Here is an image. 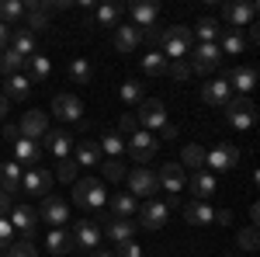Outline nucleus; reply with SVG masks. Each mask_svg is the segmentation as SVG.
<instances>
[{
    "label": "nucleus",
    "instance_id": "50",
    "mask_svg": "<svg viewBox=\"0 0 260 257\" xmlns=\"http://www.w3.org/2000/svg\"><path fill=\"white\" fill-rule=\"evenodd\" d=\"M14 243V226H11V219H0V250H7Z\"/></svg>",
    "mask_w": 260,
    "mask_h": 257
},
{
    "label": "nucleus",
    "instance_id": "30",
    "mask_svg": "<svg viewBox=\"0 0 260 257\" xmlns=\"http://www.w3.org/2000/svg\"><path fill=\"white\" fill-rule=\"evenodd\" d=\"M191 191H194V202H205L208 195H215V174L194 170V174H191Z\"/></svg>",
    "mask_w": 260,
    "mask_h": 257
},
{
    "label": "nucleus",
    "instance_id": "12",
    "mask_svg": "<svg viewBox=\"0 0 260 257\" xmlns=\"http://www.w3.org/2000/svg\"><path fill=\"white\" fill-rule=\"evenodd\" d=\"M94 222H98V226H104V233L115 240V243H125V240H132V237H136V230H139L132 219H118V216H111V212H108V216L101 212V219H94Z\"/></svg>",
    "mask_w": 260,
    "mask_h": 257
},
{
    "label": "nucleus",
    "instance_id": "34",
    "mask_svg": "<svg viewBox=\"0 0 260 257\" xmlns=\"http://www.w3.org/2000/svg\"><path fill=\"white\" fill-rule=\"evenodd\" d=\"M21 21H24V4L21 0H0V24L14 28Z\"/></svg>",
    "mask_w": 260,
    "mask_h": 257
},
{
    "label": "nucleus",
    "instance_id": "41",
    "mask_svg": "<svg viewBox=\"0 0 260 257\" xmlns=\"http://www.w3.org/2000/svg\"><path fill=\"white\" fill-rule=\"evenodd\" d=\"M98 146H101V153H108V157H118V160H121V153H125V139H121L118 132H104Z\"/></svg>",
    "mask_w": 260,
    "mask_h": 257
},
{
    "label": "nucleus",
    "instance_id": "35",
    "mask_svg": "<svg viewBox=\"0 0 260 257\" xmlns=\"http://www.w3.org/2000/svg\"><path fill=\"white\" fill-rule=\"evenodd\" d=\"M24 63H28V80H31V83H39V80H45L52 73V63H49V56H42V52L28 56Z\"/></svg>",
    "mask_w": 260,
    "mask_h": 257
},
{
    "label": "nucleus",
    "instance_id": "28",
    "mask_svg": "<svg viewBox=\"0 0 260 257\" xmlns=\"http://www.w3.org/2000/svg\"><path fill=\"white\" fill-rule=\"evenodd\" d=\"M73 160H77V167H101V146L94 139H83L73 150Z\"/></svg>",
    "mask_w": 260,
    "mask_h": 257
},
{
    "label": "nucleus",
    "instance_id": "48",
    "mask_svg": "<svg viewBox=\"0 0 260 257\" xmlns=\"http://www.w3.org/2000/svg\"><path fill=\"white\" fill-rule=\"evenodd\" d=\"M167 73H170L174 80H187L191 73H194V70H191V63H184V60H174V63H170V70H167Z\"/></svg>",
    "mask_w": 260,
    "mask_h": 257
},
{
    "label": "nucleus",
    "instance_id": "24",
    "mask_svg": "<svg viewBox=\"0 0 260 257\" xmlns=\"http://www.w3.org/2000/svg\"><path fill=\"white\" fill-rule=\"evenodd\" d=\"M121 18H125V4H101V7H94L90 24H101V28H118Z\"/></svg>",
    "mask_w": 260,
    "mask_h": 257
},
{
    "label": "nucleus",
    "instance_id": "8",
    "mask_svg": "<svg viewBox=\"0 0 260 257\" xmlns=\"http://www.w3.org/2000/svg\"><path fill=\"white\" fill-rule=\"evenodd\" d=\"M128 178V195L132 198H156L160 195V181H156V174L153 170H146V167H136L132 174H125Z\"/></svg>",
    "mask_w": 260,
    "mask_h": 257
},
{
    "label": "nucleus",
    "instance_id": "20",
    "mask_svg": "<svg viewBox=\"0 0 260 257\" xmlns=\"http://www.w3.org/2000/svg\"><path fill=\"white\" fill-rule=\"evenodd\" d=\"M21 139H31V142H39L45 132H49V119H45V111H28L18 125Z\"/></svg>",
    "mask_w": 260,
    "mask_h": 257
},
{
    "label": "nucleus",
    "instance_id": "2",
    "mask_svg": "<svg viewBox=\"0 0 260 257\" xmlns=\"http://www.w3.org/2000/svg\"><path fill=\"white\" fill-rule=\"evenodd\" d=\"M136 122H139L142 132H153V136H156V129L167 125V108H163V101L160 98H142L139 111H136Z\"/></svg>",
    "mask_w": 260,
    "mask_h": 257
},
{
    "label": "nucleus",
    "instance_id": "51",
    "mask_svg": "<svg viewBox=\"0 0 260 257\" xmlns=\"http://www.w3.org/2000/svg\"><path fill=\"white\" fill-rule=\"evenodd\" d=\"M118 136L125 139V136H136V132H139V122H136V115H121V122H118Z\"/></svg>",
    "mask_w": 260,
    "mask_h": 257
},
{
    "label": "nucleus",
    "instance_id": "27",
    "mask_svg": "<svg viewBox=\"0 0 260 257\" xmlns=\"http://www.w3.org/2000/svg\"><path fill=\"white\" fill-rule=\"evenodd\" d=\"M42 160V146L31 142V139H18L14 142V163H24V167H39Z\"/></svg>",
    "mask_w": 260,
    "mask_h": 257
},
{
    "label": "nucleus",
    "instance_id": "44",
    "mask_svg": "<svg viewBox=\"0 0 260 257\" xmlns=\"http://www.w3.org/2000/svg\"><path fill=\"white\" fill-rule=\"evenodd\" d=\"M184 167H191V170H201V167H205V150H201V146H194V142H191V146H184Z\"/></svg>",
    "mask_w": 260,
    "mask_h": 257
},
{
    "label": "nucleus",
    "instance_id": "6",
    "mask_svg": "<svg viewBox=\"0 0 260 257\" xmlns=\"http://www.w3.org/2000/svg\"><path fill=\"white\" fill-rule=\"evenodd\" d=\"M253 119H257V115H253V101L250 98L236 94V98L225 101V122H229L233 129H250Z\"/></svg>",
    "mask_w": 260,
    "mask_h": 257
},
{
    "label": "nucleus",
    "instance_id": "22",
    "mask_svg": "<svg viewBox=\"0 0 260 257\" xmlns=\"http://www.w3.org/2000/svg\"><path fill=\"white\" fill-rule=\"evenodd\" d=\"M156 181H160V188L167 195H180V191H184V167H180V163H163Z\"/></svg>",
    "mask_w": 260,
    "mask_h": 257
},
{
    "label": "nucleus",
    "instance_id": "47",
    "mask_svg": "<svg viewBox=\"0 0 260 257\" xmlns=\"http://www.w3.org/2000/svg\"><path fill=\"white\" fill-rule=\"evenodd\" d=\"M56 178L62 181V184H73L77 181V160H59V170H56Z\"/></svg>",
    "mask_w": 260,
    "mask_h": 257
},
{
    "label": "nucleus",
    "instance_id": "10",
    "mask_svg": "<svg viewBox=\"0 0 260 257\" xmlns=\"http://www.w3.org/2000/svg\"><path fill=\"white\" fill-rule=\"evenodd\" d=\"M101 243V226L94 219H77L73 222V250H98Z\"/></svg>",
    "mask_w": 260,
    "mask_h": 257
},
{
    "label": "nucleus",
    "instance_id": "5",
    "mask_svg": "<svg viewBox=\"0 0 260 257\" xmlns=\"http://www.w3.org/2000/svg\"><path fill=\"white\" fill-rule=\"evenodd\" d=\"M205 167H212V174H225V170L240 167V150L233 142H219V146L205 150Z\"/></svg>",
    "mask_w": 260,
    "mask_h": 257
},
{
    "label": "nucleus",
    "instance_id": "19",
    "mask_svg": "<svg viewBox=\"0 0 260 257\" xmlns=\"http://www.w3.org/2000/svg\"><path fill=\"white\" fill-rule=\"evenodd\" d=\"M225 21L240 32L243 24H253V18H257V4H250V0H240V4H225Z\"/></svg>",
    "mask_w": 260,
    "mask_h": 257
},
{
    "label": "nucleus",
    "instance_id": "7",
    "mask_svg": "<svg viewBox=\"0 0 260 257\" xmlns=\"http://www.w3.org/2000/svg\"><path fill=\"white\" fill-rule=\"evenodd\" d=\"M125 150H128V157L136 160V163H149V160L156 157V150H160V139L153 136V132H136V136H128L125 142Z\"/></svg>",
    "mask_w": 260,
    "mask_h": 257
},
{
    "label": "nucleus",
    "instance_id": "33",
    "mask_svg": "<svg viewBox=\"0 0 260 257\" xmlns=\"http://www.w3.org/2000/svg\"><path fill=\"white\" fill-rule=\"evenodd\" d=\"M243 49H246V39H243L236 28H222V45H219V52L222 56H240Z\"/></svg>",
    "mask_w": 260,
    "mask_h": 257
},
{
    "label": "nucleus",
    "instance_id": "16",
    "mask_svg": "<svg viewBox=\"0 0 260 257\" xmlns=\"http://www.w3.org/2000/svg\"><path fill=\"white\" fill-rule=\"evenodd\" d=\"M111 45L118 52H136L142 45V28H136L132 21H121L118 28H115V35H111Z\"/></svg>",
    "mask_w": 260,
    "mask_h": 257
},
{
    "label": "nucleus",
    "instance_id": "43",
    "mask_svg": "<svg viewBox=\"0 0 260 257\" xmlns=\"http://www.w3.org/2000/svg\"><path fill=\"white\" fill-rule=\"evenodd\" d=\"M101 174H104L108 181H125V163H121L118 157L101 160Z\"/></svg>",
    "mask_w": 260,
    "mask_h": 257
},
{
    "label": "nucleus",
    "instance_id": "29",
    "mask_svg": "<svg viewBox=\"0 0 260 257\" xmlns=\"http://www.w3.org/2000/svg\"><path fill=\"white\" fill-rule=\"evenodd\" d=\"M45 250L56 254V257H66L73 250V233H70V230H52V233L45 237Z\"/></svg>",
    "mask_w": 260,
    "mask_h": 257
},
{
    "label": "nucleus",
    "instance_id": "36",
    "mask_svg": "<svg viewBox=\"0 0 260 257\" xmlns=\"http://www.w3.org/2000/svg\"><path fill=\"white\" fill-rule=\"evenodd\" d=\"M11 49H14L18 56H24V60L35 56V35H31L28 28H18V32L11 35Z\"/></svg>",
    "mask_w": 260,
    "mask_h": 257
},
{
    "label": "nucleus",
    "instance_id": "18",
    "mask_svg": "<svg viewBox=\"0 0 260 257\" xmlns=\"http://www.w3.org/2000/svg\"><path fill=\"white\" fill-rule=\"evenodd\" d=\"M125 14L132 18V24H136V28H153V24H156V14H160V4H153V0L128 4V7H125Z\"/></svg>",
    "mask_w": 260,
    "mask_h": 257
},
{
    "label": "nucleus",
    "instance_id": "46",
    "mask_svg": "<svg viewBox=\"0 0 260 257\" xmlns=\"http://www.w3.org/2000/svg\"><path fill=\"white\" fill-rule=\"evenodd\" d=\"M236 247H240V250H246V254H253V250H257V226H246V230H240Z\"/></svg>",
    "mask_w": 260,
    "mask_h": 257
},
{
    "label": "nucleus",
    "instance_id": "32",
    "mask_svg": "<svg viewBox=\"0 0 260 257\" xmlns=\"http://www.w3.org/2000/svg\"><path fill=\"white\" fill-rule=\"evenodd\" d=\"M18 188H21V167L18 163H0V191L18 195Z\"/></svg>",
    "mask_w": 260,
    "mask_h": 257
},
{
    "label": "nucleus",
    "instance_id": "25",
    "mask_svg": "<svg viewBox=\"0 0 260 257\" xmlns=\"http://www.w3.org/2000/svg\"><path fill=\"white\" fill-rule=\"evenodd\" d=\"M4 98H7V104H14V101H24L28 94H31V80L24 77V73H14V77L4 80V91H0Z\"/></svg>",
    "mask_w": 260,
    "mask_h": 257
},
{
    "label": "nucleus",
    "instance_id": "54",
    "mask_svg": "<svg viewBox=\"0 0 260 257\" xmlns=\"http://www.w3.org/2000/svg\"><path fill=\"white\" fill-rule=\"evenodd\" d=\"M215 222H219V226L233 222V212H229V209H219V212H215Z\"/></svg>",
    "mask_w": 260,
    "mask_h": 257
},
{
    "label": "nucleus",
    "instance_id": "21",
    "mask_svg": "<svg viewBox=\"0 0 260 257\" xmlns=\"http://www.w3.org/2000/svg\"><path fill=\"white\" fill-rule=\"evenodd\" d=\"M45 150L52 153V157H59V160H66L70 153H73V136L66 132V129H49L45 132Z\"/></svg>",
    "mask_w": 260,
    "mask_h": 257
},
{
    "label": "nucleus",
    "instance_id": "52",
    "mask_svg": "<svg viewBox=\"0 0 260 257\" xmlns=\"http://www.w3.org/2000/svg\"><path fill=\"white\" fill-rule=\"evenodd\" d=\"M11 209H14L11 195H7V191H0V219H7V216H11Z\"/></svg>",
    "mask_w": 260,
    "mask_h": 257
},
{
    "label": "nucleus",
    "instance_id": "4",
    "mask_svg": "<svg viewBox=\"0 0 260 257\" xmlns=\"http://www.w3.org/2000/svg\"><path fill=\"white\" fill-rule=\"evenodd\" d=\"M35 212H39V219H45L52 230H66V222H70V216H73V212H70V202L59 198V195H45Z\"/></svg>",
    "mask_w": 260,
    "mask_h": 257
},
{
    "label": "nucleus",
    "instance_id": "13",
    "mask_svg": "<svg viewBox=\"0 0 260 257\" xmlns=\"http://www.w3.org/2000/svg\"><path fill=\"white\" fill-rule=\"evenodd\" d=\"M21 188L28 191V195H52V174L49 170H42V167H28L24 174H21Z\"/></svg>",
    "mask_w": 260,
    "mask_h": 257
},
{
    "label": "nucleus",
    "instance_id": "45",
    "mask_svg": "<svg viewBox=\"0 0 260 257\" xmlns=\"http://www.w3.org/2000/svg\"><path fill=\"white\" fill-rule=\"evenodd\" d=\"M4 257H39V250H35L31 240H18V243H11V247L4 250Z\"/></svg>",
    "mask_w": 260,
    "mask_h": 257
},
{
    "label": "nucleus",
    "instance_id": "31",
    "mask_svg": "<svg viewBox=\"0 0 260 257\" xmlns=\"http://www.w3.org/2000/svg\"><path fill=\"white\" fill-rule=\"evenodd\" d=\"M170 70V60L163 56L160 49H149L146 56H142V73H149V77H163Z\"/></svg>",
    "mask_w": 260,
    "mask_h": 257
},
{
    "label": "nucleus",
    "instance_id": "11",
    "mask_svg": "<svg viewBox=\"0 0 260 257\" xmlns=\"http://www.w3.org/2000/svg\"><path fill=\"white\" fill-rule=\"evenodd\" d=\"M11 226L21 233V240H35V233H39V212L31 205H14L11 209Z\"/></svg>",
    "mask_w": 260,
    "mask_h": 257
},
{
    "label": "nucleus",
    "instance_id": "58",
    "mask_svg": "<svg viewBox=\"0 0 260 257\" xmlns=\"http://www.w3.org/2000/svg\"><path fill=\"white\" fill-rule=\"evenodd\" d=\"M90 257H115L111 250H90Z\"/></svg>",
    "mask_w": 260,
    "mask_h": 257
},
{
    "label": "nucleus",
    "instance_id": "38",
    "mask_svg": "<svg viewBox=\"0 0 260 257\" xmlns=\"http://www.w3.org/2000/svg\"><path fill=\"white\" fill-rule=\"evenodd\" d=\"M191 35H198L201 42H215L222 35V24L215 18H201L198 24H194V28H191Z\"/></svg>",
    "mask_w": 260,
    "mask_h": 257
},
{
    "label": "nucleus",
    "instance_id": "42",
    "mask_svg": "<svg viewBox=\"0 0 260 257\" xmlns=\"http://www.w3.org/2000/svg\"><path fill=\"white\" fill-rule=\"evenodd\" d=\"M118 94H121V101H125V104H139V101L146 98V94H142V83H139V80H125V83L118 87Z\"/></svg>",
    "mask_w": 260,
    "mask_h": 257
},
{
    "label": "nucleus",
    "instance_id": "57",
    "mask_svg": "<svg viewBox=\"0 0 260 257\" xmlns=\"http://www.w3.org/2000/svg\"><path fill=\"white\" fill-rule=\"evenodd\" d=\"M7 111H11V104H7V98H4V94H0V119H4Z\"/></svg>",
    "mask_w": 260,
    "mask_h": 257
},
{
    "label": "nucleus",
    "instance_id": "9",
    "mask_svg": "<svg viewBox=\"0 0 260 257\" xmlns=\"http://www.w3.org/2000/svg\"><path fill=\"white\" fill-rule=\"evenodd\" d=\"M167 216H170V209L163 205V198H146V202L139 205V222H136V226L156 233L163 222H167Z\"/></svg>",
    "mask_w": 260,
    "mask_h": 257
},
{
    "label": "nucleus",
    "instance_id": "40",
    "mask_svg": "<svg viewBox=\"0 0 260 257\" xmlns=\"http://www.w3.org/2000/svg\"><path fill=\"white\" fill-rule=\"evenodd\" d=\"M21 66H24V56H18L14 49H4V52H0V73H4V77L21 73Z\"/></svg>",
    "mask_w": 260,
    "mask_h": 257
},
{
    "label": "nucleus",
    "instance_id": "17",
    "mask_svg": "<svg viewBox=\"0 0 260 257\" xmlns=\"http://www.w3.org/2000/svg\"><path fill=\"white\" fill-rule=\"evenodd\" d=\"M233 98V91H229V83L225 77H215L208 80V83H201V101L205 104H212V108H225V101Z\"/></svg>",
    "mask_w": 260,
    "mask_h": 257
},
{
    "label": "nucleus",
    "instance_id": "23",
    "mask_svg": "<svg viewBox=\"0 0 260 257\" xmlns=\"http://www.w3.org/2000/svg\"><path fill=\"white\" fill-rule=\"evenodd\" d=\"M52 111H56L62 122H80L83 119V104H80V98H73V94H56Z\"/></svg>",
    "mask_w": 260,
    "mask_h": 257
},
{
    "label": "nucleus",
    "instance_id": "3",
    "mask_svg": "<svg viewBox=\"0 0 260 257\" xmlns=\"http://www.w3.org/2000/svg\"><path fill=\"white\" fill-rule=\"evenodd\" d=\"M104 184L98 178H83V181H73V205H80V209H101L104 205Z\"/></svg>",
    "mask_w": 260,
    "mask_h": 257
},
{
    "label": "nucleus",
    "instance_id": "56",
    "mask_svg": "<svg viewBox=\"0 0 260 257\" xmlns=\"http://www.w3.org/2000/svg\"><path fill=\"white\" fill-rule=\"evenodd\" d=\"M160 136L163 139H177V125H170V122H167V125L160 129Z\"/></svg>",
    "mask_w": 260,
    "mask_h": 257
},
{
    "label": "nucleus",
    "instance_id": "55",
    "mask_svg": "<svg viewBox=\"0 0 260 257\" xmlns=\"http://www.w3.org/2000/svg\"><path fill=\"white\" fill-rule=\"evenodd\" d=\"M7 42H11V28H7V24H0V52L7 49Z\"/></svg>",
    "mask_w": 260,
    "mask_h": 257
},
{
    "label": "nucleus",
    "instance_id": "26",
    "mask_svg": "<svg viewBox=\"0 0 260 257\" xmlns=\"http://www.w3.org/2000/svg\"><path fill=\"white\" fill-rule=\"evenodd\" d=\"M180 212H184V219H187L191 226L215 222V209H212V205H205V202H187V205H180Z\"/></svg>",
    "mask_w": 260,
    "mask_h": 257
},
{
    "label": "nucleus",
    "instance_id": "37",
    "mask_svg": "<svg viewBox=\"0 0 260 257\" xmlns=\"http://www.w3.org/2000/svg\"><path fill=\"white\" fill-rule=\"evenodd\" d=\"M139 212V202L132 195H115L111 198V216H118V219H132Z\"/></svg>",
    "mask_w": 260,
    "mask_h": 257
},
{
    "label": "nucleus",
    "instance_id": "53",
    "mask_svg": "<svg viewBox=\"0 0 260 257\" xmlns=\"http://www.w3.org/2000/svg\"><path fill=\"white\" fill-rule=\"evenodd\" d=\"M4 139H11V142H18V139H21L18 125H11V122H7V125H4Z\"/></svg>",
    "mask_w": 260,
    "mask_h": 257
},
{
    "label": "nucleus",
    "instance_id": "39",
    "mask_svg": "<svg viewBox=\"0 0 260 257\" xmlns=\"http://www.w3.org/2000/svg\"><path fill=\"white\" fill-rule=\"evenodd\" d=\"M70 80H73V83H90V80H94V66L83 60V56L70 60Z\"/></svg>",
    "mask_w": 260,
    "mask_h": 257
},
{
    "label": "nucleus",
    "instance_id": "15",
    "mask_svg": "<svg viewBox=\"0 0 260 257\" xmlns=\"http://www.w3.org/2000/svg\"><path fill=\"white\" fill-rule=\"evenodd\" d=\"M257 80H260L257 66H236V70H229V73H225L229 91H240L243 98H250V91L257 87Z\"/></svg>",
    "mask_w": 260,
    "mask_h": 257
},
{
    "label": "nucleus",
    "instance_id": "14",
    "mask_svg": "<svg viewBox=\"0 0 260 257\" xmlns=\"http://www.w3.org/2000/svg\"><path fill=\"white\" fill-rule=\"evenodd\" d=\"M222 63V52L215 42H201L198 49H194V63H191V70L194 73H205V77H212V70Z\"/></svg>",
    "mask_w": 260,
    "mask_h": 257
},
{
    "label": "nucleus",
    "instance_id": "49",
    "mask_svg": "<svg viewBox=\"0 0 260 257\" xmlns=\"http://www.w3.org/2000/svg\"><path fill=\"white\" fill-rule=\"evenodd\" d=\"M115 257H142V247L136 243V240H125V243H118V250H111Z\"/></svg>",
    "mask_w": 260,
    "mask_h": 257
},
{
    "label": "nucleus",
    "instance_id": "1",
    "mask_svg": "<svg viewBox=\"0 0 260 257\" xmlns=\"http://www.w3.org/2000/svg\"><path fill=\"white\" fill-rule=\"evenodd\" d=\"M191 28H184V24H170L167 32H160V52L167 60H184L187 52H191Z\"/></svg>",
    "mask_w": 260,
    "mask_h": 257
}]
</instances>
